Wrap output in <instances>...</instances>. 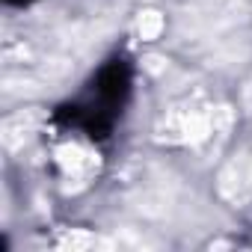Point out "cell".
<instances>
[{
    "instance_id": "cell-1",
    "label": "cell",
    "mask_w": 252,
    "mask_h": 252,
    "mask_svg": "<svg viewBox=\"0 0 252 252\" xmlns=\"http://www.w3.org/2000/svg\"><path fill=\"white\" fill-rule=\"evenodd\" d=\"M220 193L231 202V205H243L252 199V158H234L222 175H220Z\"/></svg>"
},
{
    "instance_id": "cell-4",
    "label": "cell",
    "mask_w": 252,
    "mask_h": 252,
    "mask_svg": "<svg viewBox=\"0 0 252 252\" xmlns=\"http://www.w3.org/2000/svg\"><path fill=\"white\" fill-rule=\"evenodd\" d=\"M92 246H110V240L95 237L89 231H71L63 237V249H92Z\"/></svg>"
},
{
    "instance_id": "cell-3",
    "label": "cell",
    "mask_w": 252,
    "mask_h": 252,
    "mask_svg": "<svg viewBox=\"0 0 252 252\" xmlns=\"http://www.w3.org/2000/svg\"><path fill=\"white\" fill-rule=\"evenodd\" d=\"M57 160H60V166L65 169V172H83L86 169V163H89V158H86V152L83 149H77V146H63L60 152H57Z\"/></svg>"
},
{
    "instance_id": "cell-2",
    "label": "cell",
    "mask_w": 252,
    "mask_h": 252,
    "mask_svg": "<svg viewBox=\"0 0 252 252\" xmlns=\"http://www.w3.org/2000/svg\"><path fill=\"white\" fill-rule=\"evenodd\" d=\"M137 33H140L143 42H155V39L163 33V15L155 12V9L140 12V18H137Z\"/></svg>"
}]
</instances>
